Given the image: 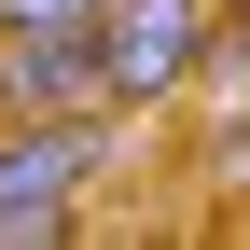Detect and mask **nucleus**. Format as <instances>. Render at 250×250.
<instances>
[{"label": "nucleus", "instance_id": "1", "mask_svg": "<svg viewBox=\"0 0 250 250\" xmlns=\"http://www.w3.org/2000/svg\"><path fill=\"white\" fill-rule=\"evenodd\" d=\"M125 167V111H0V250L83 236V195Z\"/></svg>", "mask_w": 250, "mask_h": 250}, {"label": "nucleus", "instance_id": "2", "mask_svg": "<svg viewBox=\"0 0 250 250\" xmlns=\"http://www.w3.org/2000/svg\"><path fill=\"white\" fill-rule=\"evenodd\" d=\"M98 70H111L125 125L208 98V70H223V0H98Z\"/></svg>", "mask_w": 250, "mask_h": 250}, {"label": "nucleus", "instance_id": "3", "mask_svg": "<svg viewBox=\"0 0 250 250\" xmlns=\"http://www.w3.org/2000/svg\"><path fill=\"white\" fill-rule=\"evenodd\" d=\"M0 111H111L98 14L83 28H0Z\"/></svg>", "mask_w": 250, "mask_h": 250}, {"label": "nucleus", "instance_id": "4", "mask_svg": "<svg viewBox=\"0 0 250 250\" xmlns=\"http://www.w3.org/2000/svg\"><path fill=\"white\" fill-rule=\"evenodd\" d=\"M195 153H208V195H223V208H236V223H250V98H236L223 125H208V139H195Z\"/></svg>", "mask_w": 250, "mask_h": 250}, {"label": "nucleus", "instance_id": "5", "mask_svg": "<svg viewBox=\"0 0 250 250\" xmlns=\"http://www.w3.org/2000/svg\"><path fill=\"white\" fill-rule=\"evenodd\" d=\"M98 0H0V28H83Z\"/></svg>", "mask_w": 250, "mask_h": 250}, {"label": "nucleus", "instance_id": "6", "mask_svg": "<svg viewBox=\"0 0 250 250\" xmlns=\"http://www.w3.org/2000/svg\"><path fill=\"white\" fill-rule=\"evenodd\" d=\"M208 83H236V98H250V0L223 14V70H208Z\"/></svg>", "mask_w": 250, "mask_h": 250}, {"label": "nucleus", "instance_id": "7", "mask_svg": "<svg viewBox=\"0 0 250 250\" xmlns=\"http://www.w3.org/2000/svg\"><path fill=\"white\" fill-rule=\"evenodd\" d=\"M223 14H236V0H223Z\"/></svg>", "mask_w": 250, "mask_h": 250}]
</instances>
